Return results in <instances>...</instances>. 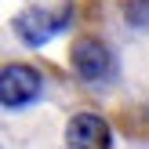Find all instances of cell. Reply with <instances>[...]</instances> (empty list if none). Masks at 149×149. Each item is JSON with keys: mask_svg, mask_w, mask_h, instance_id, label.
I'll use <instances>...</instances> for the list:
<instances>
[{"mask_svg": "<svg viewBox=\"0 0 149 149\" xmlns=\"http://www.w3.org/2000/svg\"><path fill=\"white\" fill-rule=\"evenodd\" d=\"M44 87V73L36 65H26V62H11L0 69V106L4 109H22L40 95Z\"/></svg>", "mask_w": 149, "mask_h": 149, "instance_id": "cell-3", "label": "cell"}, {"mask_svg": "<svg viewBox=\"0 0 149 149\" xmlns=\"http://www.w3.org/2000/svg\"><path fill=\"white\" fill-rule=\"evenodd\" d=\"M73 11H77L73 4H62V7H26V11L15 18V33H18L26 44L36 47V44L51 40L58 29L69 26V22H73Z\"/></svg>", "mask_w": 149, "mask_h": 149, "instance_id": "cell-2", "label": "cell"}, {"mask_svg": "<svg viewBox=\"0 0 149 149\" xmlns=\"http://www.w3.org/2000/svg\"><path fill=\"white\" fill-rule=\"evenodd\" d=\"M84 7V33L106 51V69L87 91L124 131H149V0H87Z\"/></svg>", "mask_w": 149, "mask_h": 149, "instance_id": "cell-1", "label": "cell"}, {"mask_svg": "<svg viewBox=\"0 0 149 149\" xmlns=\"http://www.w3.org/2000/svg\"><path fill=\"white\" fill-rule=\"evenodd\" d=\"M65 142L69 146H84V149H102V146L113 142V135H109L106 116H98V113H77L69 120Z\"/></svg>", "mask_w": 149, "mask_h": 149, "instance_id": "cell-4", "label": "cell"}]
</instances>
